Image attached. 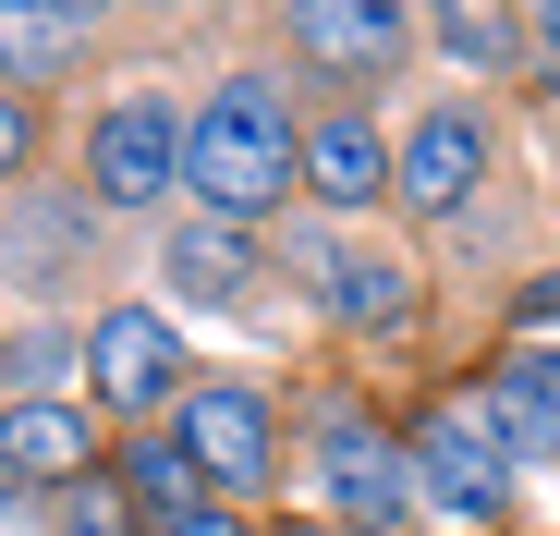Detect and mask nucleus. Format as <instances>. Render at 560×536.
I'll use <instances>...</instances> for the list:
<instances>
[{
	"label": "nucleus",
	"instance_id": "nucleus-2",
	"mask_svg": "<svg viewBox=\"0 0 560 536\" xmlns=\"http://www.w3.org/2000/svg\"><path fill=\"white\" fill-rule=\"evenodd\" d=\"M317 488H329V512H353L365 536H390V524L427 500V476H415V439H378L353 403H329V415H317Z\"/></svg>",
	"mask_w": 560,
	"mask_h": 536
},
{
	"label": "nucleus",
	"instance_id": "nucleus-21",
	"mask_svg": "<svg viewBox=\"0 0 560 536\" xmlns=\"http://www.w3.org/2000/svg\"><path fill=\"white\" fill-rule=\"evenodd\" d=\"M524 317H536V329H560V281H536V293H524Z\"/></svg>",
	"mask_w": 560,
	"mask_h": 536
},
{
	"label": "nucleus",
	"instance_id": "nucleus-1",
	"mask_svg": "<svg viewBox=\"0 0 560 536\" xmlns=\"http://www.w3.org/2000/svg\"><path fill=\"white\" fill-rule=\"evenodd\" d=\"M183 184H196V220H232V232L256 208H280V184H305V135H293V110H280L268 73H232L220 98L196 110Z\"/></svg>",
	"mask_w": 560,
	"mask_h": 536
},
{
	"label": "nucleus",
	"instance_id": "nucleus-19",
	"mask_svg": "<svg viewBox=\"0 0 560 536\" xmlns=\"http://www.w3.org/2000/svg\"><path fill=\"white\" fill-rule=\"evenodd\" d=\"M49 366H61V341L49 329H13V403H49Z\"/></svg>",
	"mask_w": 560,
	"mask_h": 536
},
{
	"label": "nucleus",
	"instance_id": "nucleus-12",
	"mask_svg": "<svg viewBox=\"0 0 560 536\" xmlns=\"http://www.w3.org/2000/svg\"><path fill=\"white\" fill-rule=\"evenodd\" d=\"M196 488H208V476H196V452H183V439H147V452L122 464V500H135L147 536H183V524H196V512H208Z\"/></svg>",
	"mask_w": 560,
	"mask_h": 536
},
{
	"label": "nucleus",
	"instance_id": "nucleus-18",
	"mask_svg": "<svg viewBox=\"0 0 560 536\" xmlns=\"http://www.w3.org/2000/svg\"><path fill=\"white\" fill-rule=\"evenodd\" d=\"M512 37H524L512 13H439V49H451V61H500Z\"/></svg>",
	"mask_w": 560,
	"mask_h": 536
},
{
	"label": "nucleus",
	"instance_id": "nucleus-15",
	"mask_svg": "<svg viewBox=\"0 0 560 536\" xmlns=\"http://www.w3.org/2000/svg\"><path fill=\"white\" fill-rule=\"evenodd\" d=\"M85 232H98V220H85V208H61V196H13V281L37 293V281H61V256H85Z\"/></svg>",
	"mask_w": 560,
	"mask_h": 536
},
{
	"label": "nucleus",
	"instance_id": "nucleus-7",
	"mask_svg": "<svg viewBox=\"0 0 560 536\" xmlns=\"http://www.w3.org/2000/svg\"><path fill=\"white\" fill-rule=\"evenodd\" d=\"M305 196H317V208H378V196H402V147H378L365 110H329V123L305 135Z\"/></svg>",
	"mask_w": 560,
	"mask_h": 536
},
{
	"label": "nucleus",
	"instance_id": "nucleus-4",
	"mask_svg": "<svg viewBox=\"0 0 560 536\" xmlns=\"http://www.w3.org/2000/svg\"><path fill=\"white\" fill-rule=\"evenodd\" d=\"M183 147H196V123H183L171 98H122L98 135H85V184H98V208H159L183 184Z\"/></svg>",
	"mask_w": 560,
	"mask_h": 536
},
{
	"label": "nucleus",
	"instance_id": "nucleus-13",
	"mask_svg": "<svg viewBox=\"0 0 560 536\" xmlns=\"http://www.w3.org/2000/svg\"><path fill=\"white\" fill-rule=\"evenodd\" d=\"M402 37H415L402 13H341V0H305V13H293V49L305 61H341V73H378Z\"/></svg>",
	"mask_w": 560,
	"mask_h": 536
},
{
	"label": "nucleus",
	"instance_id": "nucleus-5",
	"mask_svg": "<svg viewBox=\"0 0 560 536\" xmlns=\"http://www.w3.org/2000/svg\"><path fill=\"white\" fill-rule=\"evenodd\" d=\"M85 378H98V403H110V415H159V403L183 391V341H171L147 305H122V317L85 329Z\"/></svg>",
	"mask_w": 560,
	"mask_h": 536
},
{
	"label": "nucleus",
	"instance_id": "nucleus-16",
	"mask_svg": "<svg viewBox=\"0 0 560 536\" xmlns=\"http://www.w3.org/2000/svg\"><path fill=\"white\" fill-rule=\"evenodd\" d=\"M85 25H98V13H49V0H13V13H0V61H13V85H37L61 49H85Z\"/></svg>",
	"mask_w": 560,
	"mask_h": 536
},
{
	"label": "nucleus",
	"instance_id": "nucleus-20",
	"mask_svg": "<svg viewBox=\"0 0 560 536\" xmlns=\"http://www.w3.org/2000/svg\"><path fill=\"white\" fill-rule=\"evenodd\" d=\"M524 37H536V49L560 61V0H548V13H524Z\"/></svg>",
	"mask_w": 560,
	"mask_h": 536
},
{
	"label": "nucleus",
	"instance_id": "nucleus-22",
	"mask_svg": "<svg viewBox=\"0 0 560 536\" xmlns=\"http://www.w3.org/2000/svg\"><path fill=\"white\" fill-rule=\"evenodd\" d=\"M183 536H244V524H232V512H196V524H183Z\"/></svg>",
	"mask_w": 560,
	"mask_h": 536
},
{
	"label": "nucleus",
	"instance_id": "nucleus-10",
	"mask_svg": "<svg viewBox=\"0 0 560 536\" xmlns=\"http://www.w3.org/2000/svg\"><path fill=\"white\" fill-rule=\"evenodd\" d=\"M305 268H317V305H329V317H353V329H402V317H415V268H402V256L305 244Z\"/></svg>",
	"mask_w": 560,
	"mask_h": 536
},
{
	"label": "nucleus",
	"instance_id": "nucleus-3",
	"mask_svg": "<svg viewBox=\"0 0 560 536\" xmlns=\"http://www.w3.org/2000/svg\"><path fill=\"white\" fill-rule=\"evenodd\" d=\"M415 476H427V500H439L451 524H488V512L512 500V439L488 427V403H439V415L415 427Z\"/></svg>",
	"mask_w": 560,
	"mask_h": 536
},
{
	"label": "nucleus",
	"instance_id": "nucleus-9",
	"mask_svg": "<svg viewBox=\"0 0 560 536\" xmlns=\"http://www.w3.org/2000/svg\"><path fill=\"white\" fill-rule=\"evenodd\" d=\"M488 427L512 439V464H548L560 452V353H512V366H488Z\"/></svg>",
	"mask_w": 560,
	"mask_h": 536
},
{
	"label": "nucleus",
	"instance_id": "nucleus-14",
	"mask_svg": "<svg viewBox=\"0 0 560 536\" xmlns=\"http://www.w3.org/2000/svg\"><path fill=\"white\" fill-rule=\"evenodd\" d=\"M159 268H171V281H183V293H196V305H232V293L256 281V244H244L232 220H183Z\"/></svg>",
	"mask_w": 560,
	"mask_h": 536
},
{
	"label": "nucleus",
	"instance_id": "nucleus-17",
	"mask_svg": "<svg viewBox=\"0 0 560 536\" xmlns=\"http://www.w3.org/2000/svg\"><path fill=\"white\" fill-rule=\"evenodd\" d=\"M61 536H135V512H122V488H110V476H85V488L61 500Z\"/></svg>",
	"mask_w": 560,
	"mask_h": 536
},
{
	"label": "nucleus",
	"instance_id": "nucleus-23",
	"mask_svg": "<svg viewBox=\"0 0 560 536\" xmlns=\"http://www.w3.org/2000/svg\"><path fill=\"white\" fill-rule=\"evenodd\" d=\"M548 98H560V85H548Z\"/></svg>",
	"mask_w": 560,
	"mask_h": 536
},
{
	"label": "nucleus",
	"instance_id": "nucleus-6",
	"mask_svg": "<svg viewBox=\"0 0 560 536\" xmlns=\"http://www.w3.org/2000/svg\"><path fill=\"white\" fill-rule=\"evenodd\" d=\"M183 452H196L208 488H256V476H268V403H256L244 378L183 391Z\"/></svg>",
	"mask_w": 560,
	"mask_h": 536
},
{
	"label": "nucleus",
	"instance_id": "nucleus-11",
	"mask_svg": "<svg viewBox=\"0 0 560 536\" xmlns=\"http://www.w3.org/2000/svg\"><path fill=\"white\" fill-rule=\"evenodd\" d=\"M0 476H13L25 500H37V488H85V415L13 403V415H0Z\"/></svg>",
	"mask_w": 560,
	"mask_h": 536
},
{
	"label": "nucleus",
	"instance_id": "nucleus-8",
	"mask_svg": "<svg viewBox=\"0 0 560 536\" xmlns=\"http://www.w3.org/2000/svg\"><path fill=\"white\" fill-rule=\"evenodd\" d=\"M476 171H488V123L476 110H427L415 135H402V208H463L476 196Z\"/></svg>",
	"mask_w": 560,
	"mask_h": 536
}]
</instances>
